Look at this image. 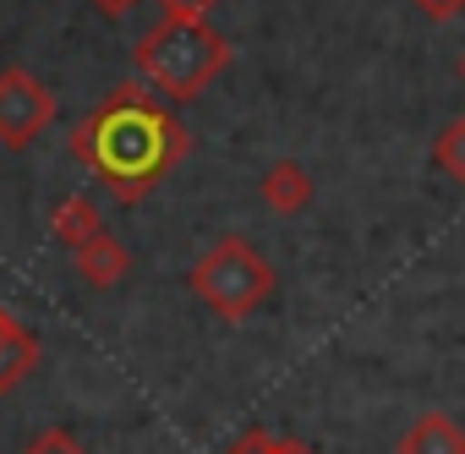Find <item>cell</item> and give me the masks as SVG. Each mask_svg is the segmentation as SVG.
Returning <instances> with one entry per match:
<instances>
[{"label": "cell", "instance_id": "12", "mask_svg": "<svg viewBox=\"0 0 465 454\" xmlns=\"http://www.w3.org/2000/svg\"><path fill=\"white\" fill-rule=\"evenodd\" d=\"M23 454H88V449H83V438H77L72 427H45V432L28 438Z\"/></svg>", "mask_w": 465, "mask_h": 454}, {"label": "cell", "instance_id": "11", "mask_svg": "<svg viewBox=\"0 0 465 454\" xmlns=\"http://www.w3.org/2000/svg\"><path fill=\"white\" fill-rule=\"evenodd\" d=\"M224 454H318V449L302 443V438H274V432H263V427H247L242 438L224 443Z\"/></svg>", "mask_w": 465, "mask_h": 454}, {"label": "cell", "instance_id": "6", "mask_svg": "<svg viewBox=\"0 0 465 454\" xmlns=\"http://www.w3.org/2000/svg\"><path fill=\"white\" fill-rule=\"evenodd\" d=\"M394 454H465V427L454 416H443V410H421L400 432Z\"/></svg>", "mask_w": 465, "mask_h": 454}, {"label": "cell", "instance_id": "8", "mask_svg": "<svg viewBox=\"0 0 465 454\" xmlns=\"http://www.w3.org/2000/svg\"><path fill=\"white\" fill-rule=\"evenodd\" d=\"M72 258H77V274H83L94 291H110V285H121V280H126V269H132V252H126V247H121L110 231H99V236H94L88 247H77Z\"/></svg>", "mask_w": 465, "mask_h": 454}, {"label": "cell", "instance_id": "5", "mask_svg": "<svg viewBox=\"0 0 465 454\" xmlns=\"http://www.w3.org/2000/svg\"><path fill=\"white\" fill-rule=\"evenodd\" d=\"M258 197L274 208V213H302L307 202H312V170L302 164V159H274L269 170H263V181H258Z\"/></svg>", "mask_w": 465, "mask_h": 454}, {"label": "cell", "instance_id": "7", "mask_svg": "<svg viewBox=\"0 0 465 454\" xmlns=\"http://www.w3.org/2000/svg\"><path fill=\"white\" fill-rule=\"evenodd\" d=\"M34 367H39V340H34V329H23L6 307H0V394L17 389Z\"/></svg>", "mask_w": 465, "mask_h": 454}, {"label": "cell", "instance_id": "3", "mask_svg": "<svg viewBox=\"0 0 465 454\" xmlns=\"http://www.w3.org/2000/svg\"><path fill=\"white\" fill-rule=\"evenodd\" d=\"M192 296L224 318V323H242L252 318L269 296H274V263L247 242V236H224L213 242L197 263H192Z\"/></svg>", "mask_w": 465, "mask_h": 454}, {"label": "cell", "instance_id": "9", "mask_svg": "<svg viewBox=\"0 0 465 454\" xmlns=\"http://www.w3.org/2000/svg\"><path fill=\"white\" fill-rule=\"evenodd\" d=\"M50 231H55V242L61 247H88L99 231H104V219H99V208H94V197H83V192H72V197H61L55 202V213H50Z\"/></svg>", "mask_w": 465, "mask_h": 454}, {"label": "cell", "instance_id": "15", "mask_svg": "<svg viewBox=\"0 0 465 454\" xmlns=\"http://www.w3.org/2000/svg\"><path fill=\"white\" fill-rule=\"evenodd\" d=\"M94 6H99V12H104V17H126V12H132V6H137V0H94Z\"/></svg>", "mask_w": 465, "mask_h": 454}, {"label": "cell", "instance_id": "4", "mask_svg": "<svg viewBox=\"0 0 465 454\" xmlns=\"http://www.w3.org/2000/svg\"><path fill=\"white\" fill-rule=\"evenodd\" d=\"M55 121V94L23 72V66H6L0 72V148H28L50 132Z\"/></svg>", "mask_w": 465, "mask_h": 454}, {"label": "cell", "instance_id": "1", "mask_svg": "<svg viewBox=\"0 0 465 454\" xmlns=\"http://www.w3.org/2000/svg\"><path fill=\"white\" fill-rule=\"evenodd\" d=\"M186 126L153 99L148 83H121L104 94V104L72 132V153L121 197L143 202L181 159H186Z\"/></svg>", "mask_w": 465, "mask_h": 454}, {"label": "cell", "instance_id": "10", "mask_svg": "<svg viewBox=\"0 0 465 454\" xmlns=\"http://www.w3.org/2000/svg\"><path fill=\"white\" fill-rule=\"evenodd\" d=\"M432 164H438L443 175L465 181V115H454V121L438 126V137H432Z\"/></svg>", "mask_w": 465, "mask_h": 454}, {"label": "cell", "instance_id": "2", "mask_svg": "<svg viewBox=\"0 0 465 454\" xmlns=\"http://www.w3.org/2000/svg\"><path fill=\"white\" fill-rule=\"evenodd\" d=\"M137 77L159 94V99H197L224 66H230V39L203 17V23H181V17H159V28H148L132 50Z\"/></svg>", "mask_w": 465, "mask_h": 454}, {"label": "cell", "instance_id": "13", "mask_svg": "<svg viewBox=\"0 0 465 454\" xmlns=\"http://www.w3.org/2000/svg\"><path fill=\"white\" fill-rule=\"evenodd\" d=\"M164 17H181V23H203L213 12V0H159Z\"/></svg>", "mask_w": 465, "mask_h": 454}, {"label": "cell", "instance_id": "14", "mask_svg": "<svg viewBox=\"0 0 465 454\" xmlns=\"http://www.w3.org/2000/svg\"><path fill=\"white\" fill-rule=\"evenodd\" d=\"M416 6H421L432 23H449V17H460V12H465V0H416Z\"/></svg>", "mask_w": 465, "mask_h": 454}, {"label": "cell", "instance_id": "16", "mask_svg": "<svg viewBox=\"0 0 465 454\" xmlns=\"http://www.w3.org/2000/svg\"><path fill=\"white\" fill-rule=\"evenodd\" d=\"M454 72H460V83H465V50H460V61H454Z\"/></svg>", "mask_w": 465, "mask_h": 454}]
</instances>
